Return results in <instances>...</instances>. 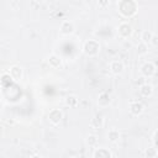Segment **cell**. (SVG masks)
<instances>
[{"label":"cell","instance_id":"2","mask_svg":"<svg viewBox=\"0 0 158 158\" xmlns=\"http://www.w3.org/2000/svg\"><path fill=\"white\" fill-rule=\"evenodd\" d=\"M83 51L86 56L89 57H93V56H96L100 51V44L98 41L95 40H89L84 43V47H83Z\"/></svg>","mask_w":158,"mask_h":158},{"label":"cell","instance_id":"14","mask_svg":"<svg viewBox=\"0 0 158 158\" xmlns=\"http://www.w3.org/2000/svg\"><path fill=\"white\" fill-rule=\"evenodd\" d=\"M91 126L94 128H101L104 126V116L101 114H96L91 118Z\"/></svg>","mask_w":158,"mask_h":158},{"label":"cell","instance_id":"16","mask_svg":"<svg viewBox=\"0 0 158 158\" xmlns=\"http://www.w3.org/2000/svg\"><path fill=\"white\" fill-rule=\"evenodd\" d=\"M107 138H109L111 142H117L118 138H120V132H118L116 128H112V130L109 131V133H107Z\"/></svg>","mask_w":158,"mask_h":158},{"label":"cell","instance_id":"6","mask_svg":"<svg viewBox=\"0 0 158 158\" xmlns=\"http://www.w3.org/2000/svg\"><path fill=\"white\" fill-rule=\"evenodd\" d=\"M48 118H49V121H51L53 125H58V123L62 121V118H63V114H62L60 110H58V109H53V110L49 111V114H48Z\"/></svg>","mask_w":158,"mask_h":158},{"label":"cell","instance_id":"13","mask_svg":"<svg viewBox=\"0 0 158 158\" xmlns=\"http://www.w3.org/2000/svg\"><path fill=\"white\" fill-rule=\"evenodd\" d=\"M110 102H111V98H110V95H109L107 93H101V94L99 95L98 104H99L100 106H102V107L109 106V105H110Z\"/></svg>","mask_w":158,"mask_h":158},{"label":"cell","instance_id":"17","mask_svg":"<svg viewBox=\"0 0 158 158\" xmlns=\"http://www.w3.org/2000/svg\"><path fill=\"white\" fill-rule=\"evenodd\" d=\"M153 35H154V33H153L152 31H149V30H144V31L142 32V35H141V40H142V42H144V43L148 44Z\"/></svg>","mask_w":158,"mask_h":158},{"label":"cell","instance_id":"3","mask_svg":"<svg viewBox=\"0 0 158 158\" xmlns=\"http://www.w3.org/2000/svg\"><path fill=\"white\" fill-rule=\"evenodd\" d=\"M156 72H157V68H156V65H154L152 62H147V63H144V64L141 67V73H142V75H143L144 78H151V77H153V75L156 74Z\"/></svg>","mask_w":158,"mask_h":158},{"label":"cell","instance_id":"23","mask_svg":"<svg viewBox=\"0 0 158 158\" xmlns=\"http://www.w3.org/2000/svg\"><path fill=\"white\" fill-rule=\"evenodd\" d=\"M149 43H152L153 47H157V44H158V37H157V35H153V36H152Z\"/></svg>","mask_w":158,"mask_h":158},{"label":"cell","instance_id":"7","mask_svg":"<svg viewBox=\"0 0 158 158\" xmlns=\"http://www.w3.org/2000/svg\"><path fill=\"white\" fill-rule=\"evenodd\" d=\"M123 69H125V65H123V63L121 60H117L116 59V60H112L110 63V70H111L112 74L118 75V74H121L123 72Z\"/></svg>","mask_w":158,"mask_h":158},{"label":"cell","instance_id":"15","mask_svg":"<svg viewBox=\"0 0 158 158\" xmlns=\"http://www.w3.org/2000/svg\"><path fill=\"white\" fill-rule=\"evenodd\" d=\"M144 157L146 158H157L158 157V148L156 147H149L144 151Z\"/></svg>","mask_w":158,"mask_h":158},{"label":"cell","instance_id":"5","mask_svg":"<svg viewBox=\"0 0 158 158\" xmlns=\"http://www.w3.org/2000/svg\"><path fill=\"white\" fill-rule=\"evenodd\" d=\"M59 32H60L63 36H68V35L73 33V32H74V23H73L72 21H69V20L63 21L62 25H60Z\"/></svg>","mask_w":158,"mask_h":158},{"label":"cell","instance_id":"4","mask_svg":"<svg viewBox=\"0 0 158 158\" xmlns=\"http://www.w3.org/2000/svg\"><path fill=\"white\" fill-rule=\"evenodd\" d=\"M117 33L122 37V38H128L132 35V26L127 22H121L117 27Z\"/></svg>","mask_w":158,"mask_h":158},{"label":"cell","instance_id":"24","mask_svg":"<svg viewBox=\"0 0 158 158\" xmlns=\"http://www.w3.org/2000/svg\"><path fill=\"white\" fill-rule=\"evenodd\" d=\"M138 85H142V84H144L146 83V79H144V77H142V78H139V80H137L136 81Z\"/></svg>","mask_w":158,"mask_h":158},{"label":"cell","instance_id":"1","mask_svg":"<svg viewBox=\"0 0 158 158\" xmlns=\"http://www.w3.org/2000/svg\"><path fill=\"white\" fill-rule=\"evenodd\" d=\"M118 11L123 17H132L137 12V4L135 0H120Z\"/></svg>","mask_w":158,"mask_h":158},{"label":"cell","instance_id":"19","mask_svg":"<svg viewBox=\"0 0 158 158\" xmlns=\"http://www.w3.org/2000/svg\"><path fill=\"white\" fill-rule=\"evenodd\" d=\"M137 52H138V54H146V53H148V44L141 41L138 43V46H137Z\"/></svg>","mask_w":158,"mask_h":158},{"label":"cell","instance_id":"22","mask_svg":"<svg viewBox=\"0 0 158 158\" xmlns=\"http://www.w3.org/2000/svg\"><path fill=\"white\" fill-rule=\"evenodd\" d=\"M157 130H154V132H153V136H152V146L153 147H158V143H157Z\"/></svg>","mask_w":158,"mask_h":158},{"label":"cell","instance_id":"10","mask_svg":"<svg viewBox=\"0 0 158 158\" xmlns=\"http://www.w3.org/2000/svg\"><path fill=\"white\" fill-rule=\"evenodd\" d=\"M10 77L14 79V80H16V81H19L20 79H22V75H23V73H22V68L21 67H19V65H12L11 68H10Z\"/></svg>","mask_w":158,"mask_h":158},{"label":"cell","instance_id":"21","mask_svg":"<svg viewBox=\"0 0 158 158\" xmlns=\"http://www.w3.org/2000/svg\"><path fill=\"white\" fill-rule=\"evenodd\" d=\"M109 4H110V1H109V0H99V2H98L99 7H100V9H102V10H105L106 7H109Z\"/></svg>","mask_w":158,"mask_h":158},{"label":"cell","instance_id":"11","mask_svg":"<svg viewBox=\"0 0 158 158\" xmlns=\"http://www.w3.org/2000/svg\"><path fill=\"white\" fill-rule=\"evenodd\" d=\"M93 157L94 158H111L112 153L107 148H95Z\"/></svg>","mask_w":158,"mask_h":158},{"label":"cell","instance_id":"12","mask_svg":"<svg viewBox=\"0 0 158 158\" xmlns=\"http://www.w3.org/2000/svg\"><path fill=\"white\" fill-rule=\"evenodd\" d=\"M139 93L144 98H149L152 94H153V86L148 83H144L142 85H139Z\"/></svg>","mask_w":158,"mask_h":158},{"label":"cell","instance_id":"8","mask_svg":"<svg viewBox=\"0 0 158 158\" xmlns=\"http://www.w3.org/2000/svg\"><path fill=\"white\" fill-rule=\"evenodd\" d=\"M47 62H48V65H49L51 68H53V69H58V68L62 67V59H60V57L57 56V54H51V56L48 57Z\"/></svg>","mask_w":158,"mask_h":158},{"label":"cell","instance_id":"9","mask_svg":"<svg viewBox=\"0 0 158 158\" xmlns=\"http://www.w3.org/2000/svg\"><path fill=\"white\" fill-rule=\"evenodd\" d=\"M130 112L135 116H138L143 112V105L139 101H131L130 102Z\"/></svg>","mask_w":158,"mask_h":158},{"label":"cell","instance_id":"20","mask_svg":"<svg viewBox=\"0 0 158 158\" xmlns=\"http://www.w3.org/2000/svg\"><path fill=\"white\" fill-rule=\"evenodd\" d=\"M86 143L89 147H96L98 146V137L95 135H89L86 138Z\"/></svg>","mask_w":158,"mask_h":158},{"label":"cell","instance_id":"18","mask_svg":"<svg viewBox=\"0 0 158 158\" xmlns=\"http://www.w3.org/2000/svg\"><path fill=\"white\" fill-rule=\"evenodd\" d=\"M65 104H67L68 106H70V107H77L78 104H79V100H78L75 96L70 95V96H68V98L65 99Z\"/></svg>","mask_w":158,"mask_h":158}]
</instances>
